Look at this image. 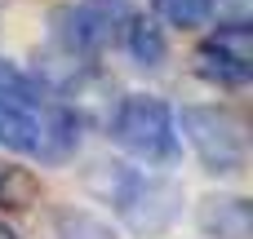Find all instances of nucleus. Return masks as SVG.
<instances>
[{"label": "nucleus", "instance_id": "1a4fd4ad", "mask_svg": "<svg viewBox=\"0 0 253 239\" xmlns=\"http://www.w3.org/2000/svg\"><path fill=\"white\" fill-rule=\"evenodd\" d=\"M80 9L89 13L93 31L102 35V44H120V31L129 27V18L138 13L133 0H80Z\"/></svg>", "mask_w": 253, "mask_h": 239}, {"label": "nucleus", "instance_id": "9b49d317", "mask_svg": "<svg viewBox=\"0 0 253 239\" xmlns=\"http://www.w3.org/2000/svg\"><path fill=\"white\" fill-rule=\"evenodd\" d=\"M36 182L22 169H0V208H31Z\"/></svg>", "mask_w": 253, "mask_h": 239}, {"label": "nucleus", "instance_id": "20e7f679", "mask_svg": "<svg viewBox=\"0 0 253 239\" xmlns=\"http://www.w3.org/2000/svg\"><path fill=\"white\" fill-rule=\"evenodd\" d=\"M173 124H178V137H187V146L196 151V160L209 177H240L249 169L245 120L231 106H182L173 115Z\"/></svg>", "mask_w": 253, "mask_h": 239}, {"label": "nucleus", "instance_id": "7ed1b4c3", "mask_svg": "<svg viewBox=\"0 0 253 239\" xmlns=\"http://www.w3.org/2000/svg\"><path fill=\"white\" fill-rule=\"evenodd\" d=\"M107 133L120 151H129L147 169H169L182 160V137L173 124V111L156 93H125L107 120Z\"/></svg>", "mask_w": 253, "mask_h": 239}, {"label": "nucleus", "instance_id": "39448f33", "mask_svg": "<svg viewBox=\"0 0 253 239\" xmlns=\"http://www.w3.org/2000/svg\"><path fill=\"white\" fill-rule=\"evenodd\" d=\"M191 71L213 89H245L253 75V27L245 18L218 22V31L191 53Z\"/></svg>", "mask_w": 253, "mask_h": 239}, {"label": "nucleus", "instance_id": "f03ea898", "mask_svg": "<svg viewBox=\"0 0 253 239\" xmlns=\"http://www.w3.org/2000/svg\"><path fill=\"white\" fill-rule=\"evenodd\" d=\"M84 191L98 204L116 208L120 226L138 239L165 235L182 217V186L165 173L133 169L129 160H93L84 169Z\"/></svg>", "mask_w": 253, "mask_h": 239}, {"label": "nucleus", "instance_id": "6e6552de", "mask_svg": "<svg viewBox=\"0 0 253 239\" xmlns=\"http://www.w3.org/2000/svg\"><path fill=\"white\" fill-rule=\"evenodd\" d=\"M53 235L58 239H120L107 217H98L89 208H76V204H67V208L53 213Z\"/></svg>", "mask_w": 253, "mask_h": 239}, {"label": "nucleus", "instance_id": "9d476101", "mask_svg": "<svg viewBox=\"0 0 253 239\" xmlns=\"http://www.w3.org/2000/svg\"><path fill=\"white\" fill-rule=\"evenodd\" d=\"M156 9H160V18H165L169 27L191 31V27H209V22H213L218 0H156Z\"/></svg>", "mask_w": 253, "mask_h": 239}, {"label": "nucleus", "instance_id": "f257e3e1", "mask_svg": "<svg viewBox=\"0 0 253 239\" xmlns=\"http://www.w3.org/2000/svg\"><path fill=\"white\" fill-rule=\"evenodd\" d=\"M80 129L84 124L44 80L0 58V146L4 151L53 169L76 155Z\"/></svg>", "mask_w": 253, "mask_h": 239}, {"label": "nucleus", "instance_id": "f8f14e48", "mask_svg": "<svg viewBox=\"0 0 253 239\" xmlns=\"http://www.w3.org/2000/svg\"><path fill=\"white\" fill-rule=\"evenodd\" d=\"M0 239H22V235H18V231H13L9 222H0Z\"/></svg>", "mask_w": 253, "mask_h": 239}, {"label": "nucleus", "instance_id": "ddd939ff", "mask_svg": "<svg viewBox=\"0 0 253 239\" xmlns=\"http://www.w3.org/2000/svg\"><path fill=\"white\" fill-rule=\"evenodd\" d=\"M0 13H4V0H0Z\"/></svg>", "mask_w": 253, "mask_h": 239}, {"label": "nucleus", "instance_id": "0eeeda50", "mask_svg": "<svg viewBox=\"0 0 253 239\" xmlns=\"http://www.w3.org/2000/svg\"><path fill=\"white\" fill-rule=\"evenodd\" d=\"M120 44H125V53L133 58V67H142V71H160L165 58H169L165 27H160L156 18H147V13H133V18H129V27L120 31Z\"/></svg>", "mask_w": 253, "mask_h": 239}, {"label": "nucleus", "instance_id": "423d86ee", "mask_svg": "<svg viewBox=\"0 0 253 239\" xmlns=\"http://www.w3.org/2000/svg\"><path fill=\"white\" fill-rule=\"evenodd\" d=\"M196 226L205 239H253V208L245 195H205L196 204Z\"/></svg>", "mask_w": 253, "mask_h": 239}]
</instances>
